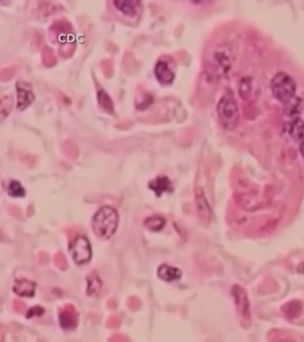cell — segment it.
Returning <instances> with one entry per match:
<instances>
[{"label":"cell","instance_id":"f546056e","mask_svg":"<svg viewBox=\"0 0 304 342\" xmlns=\"http://www.w3.org/2000/svg\"><path fill=\"white\" fill-rule=\"evenodd\" d=\"M109 341H123L124 338L120 334H114L110 338Z\"/></svg>","mask_w":304,"mask_h":342},{"label":"cell","instance_id":"44dd1931","mask_svg":"<svg viewBox=\"0 0 304 342\" xmlns=\"http://www.w3.org/2000/svg\"><path fill=\"white\" fill-rule=\"evenodd\" d=\"M9 194L13 197H23L25 195V191L19 182L13 181L9 185Z\"/></svg>","mask_w":304,"mask_h":342},{"label":"cell","instance_id":"d4e9b609","mask_svg":"<svg viewBox=\"0 0 304 342\" xmlns=\"http://www.w3.org/2000/svg\"><path fill=\"white\" fill-rule=\"evenodd\" d=\"M15 73V68H3L1 71V79L5 81L11 79Z\"/></svg>","mask_w":304,"mask_h":342},{"label":"cell","instance_id":"cb8c5ba5","mask_svg":"<svg viewBox=\"0 0 304 342\" xmlns=\"http://www.w3.org/2000/svg\"><path fill=\"white\" fill-rule=\"evenodd\" d=\"M60 53L61 55H63L65 58H67L70 57L72 53H73L74 45L71 43V42H69V43H67V44L63 45V46L60 48Z\"/></svg>","mask_w":304,"mask_h":342},{"label":"cell","instance_id":"52a82bcc","mask_svg":"<svg viewBox=\"0 0 304 342\" xmlns=\"http://www.w3.org/2000/svg\"><path fill=\"white\" fill-rule=\"evenodd\" d=\"M16 89L18 93V109L24 110L34 102V94L30 84L21 81L16 84Z\"/></svg>","mask_w":304,"mask_h":342},{"label":"cell","instance_id":"9c48e42d","mask_svg":"<svg viewBox=\"0 0 304 342\" xmlns=\"http://www.w3.org/2000/svg\"><path fill=\"white\" fill-rule=\"evenodd\" d=\"M154 73L156 79L163 84L171 83L174 79V73L167 62L159 61L155 65Z\"/></svg>","mask_w":304,"mask_h":342},{"label":"cell","instance_id":"6da1fadb","mask_svg":"<svg viewBox=\"0 0 304 342\" xmlns=\"http://www.w3.org/2000/svg\"><path fill=\"white\" fill-rule=\"evenodd\" d=\"M119 220V215L113 208H101L94 215L91 222L94 233L100 239L110 238L116 232Z\"/></svg>","mask_w":304,"mask_h":342},{"label":"cell","instance_id":"603a6c76","mask_svg":"<svg viewBox=\"0 0 304 342\" xmlns=\"http://www.w3.org/2000/svg\"><path fill=\"white\" fill-rule=\"evenodd\" d=\"M13 100L11 97L5 96L3 97L1 100V112L2 115L8 116L12 109Z\"/></svg>","mask_w":304,"mask_h":342},{"label":"cell","instance_id":"7a4b0ae2","mask_svg":"<svg viewBox=\"0 0 304 342\" xmlns=\"http://www.w3.org/2000/svg\"><path fill=\"white\" fill-rule=\"evenodd\" d=\"M217 112L222 128L227 130L237 128L240 121V113L236 101L233 97H222L218 104Z\"/></svg>","mask_w":304,"mask_h":342},{"label":"cell","instance_id":"d6986e66","mask_svg":"<svg viewBox=\"0 0 304 342\" xmlns=\"http://www.w3.org/2000/svg\"><path fill=\"white\" fill-rule=\"evenodd\" d=\"M51 29L57 34L71 33L72 31L71 25L65 21H60L54 23L52 25Z\"/></svg>","mask_w":304,"mask_h":342},{"label":"cell","instance_id":"e0dca14e","mask_svg":"<svg viewBox=\"0 0 304 342\" xmlns=\"http://www.w3.org/2000/svg\"><path fill=\"white\" fill-rule=\"evenodd\" d=\"M289 133L292 138L300 140L304 136V124L301 120L296 119L292 123L289 129Z\"/></svg>","mask_w":304,"mask_h":342},{"label":"cell","instance_id":"7402d4cb","mask_svg":"<svg viewBox=\"0 0 304 342\" xmlns=\"http://www.w3.org/2000/svg\"><path fill=\"white\" fill-rule=\"evenodd\" d=\"M54 262L55 266L61 271H64L67 269V260L64 254L62 252H58L55 254Z\"/></svg>","mask_w":304,"mask_h":342},{"label":"cell","instance_id":"30bf717a","mask_svg":"<svg viewBox=\"0 0 304 342\" xmlns=\"http://www.w3.org/2000/svg\"><path fill=\"white\" fill-rule=\"evenodd\" d=\"M36 284L28 280L22 279L16 282L13 291L21 296L31 297L35 294Z\"/></svg>","mask_w":304,"mask_h":342},{"label":"cell","instance_id":"2e32d148","mask_svg":"<svg viewBox=\"0 0 304 342\" xmlns=\"http://www.w3.org/2000/svg\"><path fill=\"white\" fill-rule=\"evenodd\" d=\"M97 100L99 105L106 112L113 114L114 105L112 100L109 94L104 90H100L97 93Z\"/></svg>","mask_w":304,"mask_h":342},{"label":"cell","instance_id":"4dcf8cb0","mask_svg":"<svg viewBox=\"0 0 304 342\" xmlns=\"http://www.w3.org/2000/svg\"><path fill=\"white\" fill-rule=\"evenodd\" d=\"M300 151H301L302 154L304 156V139L301 145H300Z\"/></svg>","mask_w":304,"mask_h":342},{"label":"cell","instance_id":"8fae6325","mask_svg":"<svg viewBox=\"0 0 304 342\" xmlns=\"http://www.w3.org/2000/svg\"><path fill=\"white\" fill-rule=\"evenodd\" d=\"M158 275L163 281L171 282L180 279L182 273L176 267L163 265L159 267Z\"/></svg>","mask_w":304,"mask_h":342},{"label":"cell","instance_id":"ba28073f","mask_svg":"<svg viewBox=\"0 0 304 342\" xmlns=\"http://www.w3.org/2000/svg\"><path fill=\"white\" fill-rule=\"evenodd\" d=\"M195 197L198 216L202 221L208 223L211 219L212 211L204 190L201 188H198L195 191Z\"/></svg>","mask_w":304,"mask_h":342},{"label":"cell","instance_id":"83f0119b","mask_svg":"<svg viewBox=\"0 0 304 342\" xmlns=\"http://www.w3.org/2000/svg\"><path fill=\"white\" fill-rule=\"evenodd\" d=\"M13 308L16 312H18V313H24L25 312L26 306L25 303L23 302L20 300H15L13 302Z\"/></svg>","mask_w":304,"mask_h":342},{"label":"cell","instance_id":"ac0fdd59","mask_svg":"<svg viewBox=\"0 0 304 342\" xmlns=\"http://www.w3.org/2000/svg\"><path fill=\"white\" fill-rule=\"evenodd\" d=\"M165 221L161 217L153 216L146 219L145 226L150 230L159 231L165 226Z\"/></svg>","mask_w":304,"mask_h":342},{"label":"cell","instance_id":"ffe728a7","mask_svg":"<svg viewBox=\"0 0 304 342\" xmlns=\"http://www.w3.org/2000/svg\"><path fill=\"white\" fill-rule=\"evenodd\" d=\"M42 61L45 66L48 67L54 66L56 64L57 58L51 48L49 47L44 48L42 53Z\"/></svg>","mask_w":304,"mask_h":342},{"label":"cell","instance_id":"7c38bea8","mask_svg":"<svg viewBox=\"0 0 304 342\" xmlns=\"http://www.w3.org/2000/svg\"><path fill=\"white\" fill-rule=\"evenodd\" d=\"M282 311L287 318L289 320H294L301 315L303 311L302 305L299 301L293 300L284 305Z\"/></svg>","mask_w":304,"mask_h":342},{"label":"cell","instance_id":"4fadbf2b","mask_svg":"<svg viewBox=\"0 0 304 342\" xmlns=\"http://www.w3.org/2000/svg\"><path fill=\"white\" fill-rule=\"evenodd\" d=\"M149 186L157 195H161L163 192L171 191L172 188L171 182L165 177L157 178L150 182Z\"/></svg>","mask_w":304,"mask_h":342},{"label":"cell","instance_id":"9a60e30c","mask_svg":"<svg viewBox=\"0 0 304 342\" xmlns=\"http://www.w3.org/2000/svg\"><path fill=\"white\" fill-rule=\"evenodd\" d=\"M138 2L136 1H123V0H118V1H114L113 2L114 6L119 10L120 11L123 13L124 15L127 16H135L137 14V3Z\"/></svg>","mask_w":304,"mask_h":342},{"label":"cell","instance_id":"f1b7e54d","mask_svg":"<svg viewBox=\"0 0 304 342\" xmlns=\"http://www.w3.org/2000/svg\"><path fill=\"white\" fill-rule=\"evenodd\" d=\"M44 309L39 306H36V307L31 309V310L29 311L28 315V318H31L33 316H41L44 314Z\"/></svg>","mask_w":304,"mask_h":342},{"label":"cell","instance_id":"4316f807","mask_svg":"<svg viewBox=\"0 0 304 342\" xmlns=\"http://www.w3.org/2000/svg\"><path fill=\"white\" fill-rule=\"evenodd\" d=\"M107 326L110 328H116L119 326V318L115 315L110 316L106 322Z\"/></svg>","mask_w":304,"mask_h":342},{"label":"cell","instance_id":"484cf974","mask_svg":"<svg viewBox=\"0 0 304 342\" xmlns=\"http://www.w3.org/2000/svg\"><path fill=\"white\" fill-rule=\"evenodd\" d=\"M101 67H102L105 75L106 77H109L112 75V65H111L110 60H104L101 63Z\"/></svg>","mask_w":304,"mask_h":342},{"label":"cell","instance_id":"8992f818","mask_svg":"<svg viewBox=\"0 0 304 342\" xmlns=\"http://www.w3.org/2000/svg\"><path fill=\"white\" fill-rule=\"evenodd\" d=\"M59 320L62 328L72 330L77 327L78 315L76 308L71 304L63 306L59 312Z\"/></svg>","mask_w":304,"mask_h":342},{"label":"cell","instance_id":"5b68a950","mask_svg":"<svg viewBox=\"0 0 304 342\" xmlns=\"http://www.w3.org/2000/svg\"><path fill=\"white\" fill-rule=\"evenodd\" d=\"M233 294L237 310L241 317L245 321H250L251 319L250 304L246 291L239 285H235L233 289Z\"/></svg>","mask_w":304,"mask_h":342},{"label":"cell","instance_id":"277c9868","mask_svg":"<svg viewBox=\"0 0 304 342\" xmlns=\"http://www.w3.org/2000/svg\"><path fill=\"white\" fill-rule=\"evenodd\" d=\"M70 251L74 262L77 264L86 263L91 258L89 241L85 237H79L71 244Z\"/></svg>","mask_w":304,"mask_h":342},{"label":"cell","instance_id":"5bb4252c","mask_svg":"<svg viewBox=\"0 0 304 342\" xmlns=\"http://www.w3.org/2000/svg\"><path fill=\"white\" fill-rule=\"evenodd\" d=\"M88 286L87 294L90 296H97L99 295L101 288H102V282L96 272H91L87 278Z\"/></svg>","mask_w":304,"mask_h":342},{"label":"cell","instance_id":"3957f363","mask_svg":"<svg viewBox=\"0 0 304 342\" xmlns=\"http://www.w3.org/2000/svg\"><path fill=\"white\" fill-rule=\"evenodd\" d=\"M271 90L275 99L283 104H289L295 97L296 84L295 79L285 72H279L271 81Z\"/></svg>","mask_w":304,"mask_h":342}]
</instances>
